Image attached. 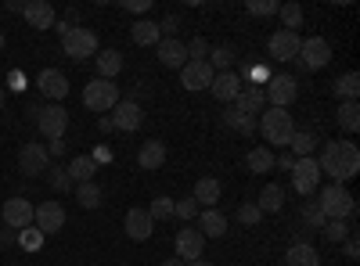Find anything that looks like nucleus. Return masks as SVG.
I'll list each match as a JSON object with an SVG mask.
<instances>
[{
  "mask_svg": "<svg viewBox=\"0 0 360 266\" xmlns=\"http://www.w3.org/2000/svg\"><path fill=\"white\" fill-rule=\"evenodd\" d=\"M317 166H321V176H332V184H346L360 173V147L349 140H332L324 144Z\"/></svg>",
  "mask_w": 360,
  "mask_h": 266,
  "instance_id": "obj_1",
  "label": "nucleus"
},
{
  "mask_svg": "<svg viewBox=\"0 0 360 266\" xmlns=\"http://www.w3.org/2000/svg\"><path fill=\"white\" fill-rule=\"evenodd\" d=\"M256 130L263 133V140H266V144H278L281 152H285L288 140H292V133H295V119L288 115V108H263V112H259Z\"/></svg>",
  "mask_w": 360,
  "mask_h": 266,
  "instance_id": "obj_2",
  "label": "nucleus"
},
{
  "mask_svg": "<svg viewBox=\"0 0 360 266\" xmlns=\"http://www.w3.org/2000/svg\"><path fill=\"white\" fill-rule=\"evenodd\" d=\"M317 205L328 220H349L356 213V198L346 191V184H328L317 191Z\"/></svg>",
  "mask_w": 360,
  "mask_h": 266,
  "instance_id": "obj_3",
  "label": "nucleus"
},
{
  "mask_svg": "<svg viewBox=\"0 0 360 266\" xmlns=\"http://www.w3.org/2000/svg\"><path fill=\"white\" fill-rule=\"evenodd\" d=\"M119 101H123V94H119V86L112 83V79H90L86 86H83V105L90 108V112H112Z\"/></svg>",
  "mask_w": 360,
  "mask_h": 266,
  "instance_id": "obj_4",
  "label": "nucleus"
},
{
  "mask_svg": "<svg viewBox=\"0 0 360 266\" xmlns=\"http://www.w3.org/2000/svg\"><path fill=\"white\" fill-rule=\"evenodd\" d=\"M62 51L65 58H72V62H86V58H94L101 47H98V36L94 29H83V25H72L69 33L62 36Z\"/></svg>",
  "mask_w": 360,
  "mask_h": 266,
  "instance_id": "obj_5",
  "label": "nucleus"
},
{
  "mask_svg": "<svg viewBox=\"0 0 360 266\" xmlns=\"http://www.w3.org/2000/svg\"><path fill=\"white\" fill-rule=\"evenodd\" d=\"M263 98H266L270 108H288L299 98V79L288 76V72H274L263 83Z\"/></svg>",
  "mask_w": 360,
  "mask_h": 266,
  "instance_id": "obj_6",
  "label": "nucleus"
},
{
  "mask_svg": "<svg viewBox=\"0 0 360 266\" xmlns=\"http://www.w3.org/2000/svg\"><path fill=\"white\" fill-rule=\"evenodd\" d=\"M37 130H40L47 140H65L69 112H65L62 105H40V112H37Z\"/></svg>",
  "mask_w": 360,
  "mask_h": 266,
  "instance_id": "obj_7",
  "label": "nucleus"
},
{
  "mask_svg": "<svg viewBox=\"0 0 360 266\" xmlns=\"http://www.w3.org/2000/svg\"><path fill=\"white\" fill-rule=\"evenodd\" d=\"M292 187L303 198H310L321 187V166H317L314 155L310 159H295V166H292Z\"/></svg>",
  "mask_w": 360,
  "mask_h": 266,
  "instance_id": "obj_8",
  "label": "nucleus"
},
{
  "mask_svg": "<svg viewBox=\"0 0 360 266\" xmlns=\"http://www.w3.org/2000/svg\"><path fill=\"white\" fill-rule=\"evenodd\" d=\"M18 169H22V176H40V173H47V169H51L47 144H37V140L22 144V152H18Z\"/></svg>",
  "mask_w": 360,
  "mask_h": 266,
  "instance_id": "obj_9",
  "label": "nucleus"
},
{
  "mask_svg": "<svg viewBox=\"0 0 360 266\" xmlns=\"http://www.w3.org/2000/svg\"><path fill=\"white\" fill-rule=\"evenodd\" d=\"M33 227L44 234V238H51V234H58L65 227V209L58 201H40L33 209Z\"/></svg>",
  "mask_w": 360,
  "mask_h": 266,
  "instance_id": "obj_10",
  "label": "nucleus"
},
{
  "mask_svg": "<svg viewBox=\"0 0 360 266\" xmlns=\"http://www.w3.org/2000/svg\"><path fill=\"white\" fill-rule=\"evenodd\" d=\"M173 248H176V259H180V262H195V259H202V252H205V238L198 234L195 223H188L184 230H176Z\"/></svg>",
  "mask_w": 360,
  "mask_h": 266,
  "instance_id": "obj_11",
  "label": "nucleus"
},
{
  "mask_svg": "<svg viewBox=\"0 0 360 266\" xmlns=\"http://www.w3.org/2000/svg\"><path fill=\"white\" fill-rule=\"evenodd\" d=\"M295 62H303V69L317 72V69H324L328 62H332V47H328V40H321V36H310V40L299 44V58H295Z\"/></svg>",
  "mask_w": 360,
  "mask_h": 266,
  "instance_id": "obj_12",
  "label": "nucleus"
},
{
  "mask_svg": "<svg viewBox=\"0 0 360 266\" xmlns=\"http://www.w3.org/2000/svg\"><path fill=\"white\" fill-rule=\"evenodd\" d=\"M299 44H303V36H299V33L278 29V33H270L266 51H270V58H274V62H295V58H299Z\"/></svg>",
  "mask_w": 360,
  "mask_h": 266,
  "instance_id": "obj_13",
  "label": "nucleus"
},
{
  "mask_svg": "<svg viewBox=\"0 0 360 266\" xmlns=\"http://www.w3.org/2000/svg\"><path fill=\"white\" fill-rule=\"evenodd\" d=\"M108 115H112V126L123 130V133H137L141 123H144V112H141V105H137L134 98H123Z\"/></svg>",
  "mask_w": 360,
  "mask_h": 266,
  "instance_id": "obj_14",
  "label": "nucleus"
},
{
  "mask_svg": "<svg viewBox=\"0 0 360 266\" xmlns=\"http://www.w3.org/2000/svg\"><path fill=\"white\" fill-rule=\"evenodd\" d=\"M213 69H209V62H188L184 69H180V86L184 91H191V94H202V91H209L213 86Z\"/></svg>",
  "mask_w": 360,
  "mask_h": 266,
  "instance_id": "obj_15",
  "label": "nucleus"
},
{
  "mask_svg": "<svg viewBox=\"0 0 360 266\" xmlns=\"http://www.w3.org/2000/svg\"><path fill=\"white\" fill-rule=\"evenodd\" d=\"M33 209H37V205L25 201V198H8L4 209H0V216H4V223L11 230H29V227H33Z\"/></svg>",
  "mask_w": 360,
  "mask_h": 266,
  "instance_id": "obj_16",
  "label": "nucleus"
},
{
  "mask_svg": "<svg viewBox=\"0 0 360 266\" xmlns=\"http://www.w3.org/2000/svg\"><path fill=\"white\" fill-rule=\"evenodd\" d=\"M37 86H40V94H44L51 105H62V101L69 98V79H65V72H58V69H44V72L37 76Z\"/></svg>",
  "mask_w": 360,
  "mask_h": 266,
  "instance_id": "obj_17",
  "label": "nucleus"
},
{
  "mask_svg": "<svg viewBox=\"0 0 360 266\" xmlns=\"http://www.w3.org/2000/svg\"><path fill=\"white\" fill-rule=\"evenodd\" d=\"M155 58H159L162 69H184L188 65V47L180 44V40H173V36H166V40H159Z\"/></svg>",
  "mask_w": 360,
  "mask_h": 266,
  "instance_id": "obj_18",
  "label": "nucleus"
},
{
  "mask_svg": "<svg viewBox=\"0 0 360 266\" xmlns=\"http://www.w3.org/2000/svg\"><path fill=\"white\" fill-rule=\"evenodd\" d=\"M22 18L33 25V29H54L58 11L51 8V0H29V4L22 8Z\"/></svg>",
  "mask_w": 360,
  "mask_h": 266,
  "instance_id": "obj_19",
  "label": "nucleus"
},
{
  "mask_svg": "<svg viewBox=\"0 0 360 266\" xmlns=\"http://www.w3.org/2000/svg\"><path fill=\"white\" fill-rule=\"evenodd\" d=\"M123 230H127L130 241H148L152 230H155V220L148 216V209H130L127 220H123Z\"/></svg>",
  "mask_w": 360,
  "mask_h": 266,
  "instance_id": "obj_20",
  "label": "nucleus"
},
{
  "mask_svg": "<svg viewBox=\"0 0 360 266\" xmlns=\"http://www.w3.org/2000/svg\"><path fill=\"white\" fill-rule=\"evenodd\" d=\"M231 108H238V112H245V115H256L266 108V98H263V86H242V91H238V98L231 101Z\"/></svg>",
  "mask_w": 360,
  "mask_h": 266,
  "instance_id": "obj_21",
  "label": "nucleus"
},
{
  "mask_svg": "<svg viewBox=\"0 0 360 266\" xmlns=\"http://www.w3.org/2000/svg\"><path fill=\"white\" fill-rule=\"evenodd\" d=\"M137 166H141L144 173L162 169V166H166V144H162V140H144L141 152H137Z\"/></svg>",
  "mask_w": 360,
  "mask_h": 266,
  "instance_id": "obj_22",
  "label": "nucleus"
},
{
  "mask_svg": "<svg viewBox=\"0 0 360 266\" xmlns=\"http://www.w3.org/2000/svg\"><path fill=\"white\" fill-rule=\"evenodd\" d=\"M238 91H242V79H238V72H217L213 76V86H209V94H213L217 101H234Z\"/></svg>",
  "mask_w": 360,
  "mask_h": 266,
  "instance_id": "obj_23",
  "label": "nucleus"
},
{
  "mask_svg": "<svg viewBox=\"0 0 360 266\" xmlns=\"http://www.w3.org/2000/svg\"><path fill=\"white\" fill-rule=\"evenodd\" d=\"M195 227H198L202 238H224V234H227V216L220 209H202Z\"/></svg>",
  "mask_w": 360,
  "mask_h": 266,
  "instance_id": "obj_24",
  "label": "nucleus"
},
{
  "mask_svg": "<svg viewBox=\"0 0 360 266\" xmlns=\"http://www.w3.org/2000/svg\"><path fill=\"white\" fill-rule=\"evenodd\" d=\"M220 180H217V176H202V180H195V201L198 205H205V209H217V201H220Z\"/></svg>",
  "mask_w": 360,
  "mask_h": 266,
  "instance_id": "obj_25",
  "label": "nucleus"
},
{
  "mask_svg": "<svg viewBox=\"0 0 360 266\" xmlns=\"http://www.w3.org/2000/svg\"><path fill=\"white\" fill-rule=\"evenodd\" d=\"M94 65H98V79H112L115 83V76L123 72V54L119 51H98Z\"/></svg>",
  "mask_w": 360,
  "mask_h": 266,
  "instance_id": "obj_26",
  "label": "nucleus"
},
{
  "mask_svg": "<svg viewBox=\"0 0 360 266\" xmlns=\"http://www.w3.org/2000/svg\"><path fill=\"white\" fill-rule=\"evenodd\" d=\"M285 266H321V255L310 241H295L288 252H285Z\"/></svg>",
  "mask_w": 360,
  "mask_h": 266,
  "instance_id": "obj_27",
  "label": "nucleus"
},
{
  "mask_svg": "<svg viewBox=\"0 0 360 266\" xmlns=\"http://www.w3.org/2000/svg\"><path fill=\"white\" fill-rule=\"evenodd\" d=\"M130 36L137 47H159L162 33H159V22H148V18H137L134 29H130Z\"/></svg>",
  "mask_w": 360,
  "mask_h": 266,
  "instance_id": "obj_28",
  "label": "nucleus"
},
{
  "mask_svg": "<svg viewBox=\"0 0 360 266\" xmlns=\"http://www.w3.org/2000/svg\"><path fill=\"white\" fill-rule=\"evenodd\" d=\"M65 169H69V180L72 184H90V180H94V173H98V166H94V159H90V155H76Z\"/></svg>",
  "mask_w": 360,
  "mask_h": 266,
  "instance_id": "obj_29",
  "label": "nucleus"
},
{
  "mask_svg": "<svg viewBox=\"0 0 360 266\" xmlns=\"http://www.w3.org/2000/svg\"><path fill=\"white\" fill-rule=\"evenodd\" d=\"M281 205H285V187L281 184H266L259 191V201H256L259 213H281Z\"/></svg>",
  "mask_w": 360,
  "mask_h": 266,
  "instance_id": "obj_30",
  "label": "nucleus"
},
{
  "mask_svg": "<svg viewBox=\"0 0 360 266\" xmlns=\"http://www.w3.org/2000/svg\"><path fill=\"white\" fill-rule=\"evenodd\" d=\"M224 126L234 130V133H242V137H252L256 133V119H252V115H245V112H238V108H227L224 112Z\"/></svg>",
  "mask_w": 360,
  "mask_h": 266,
  "instance_id": "obj_31",
  "label": "nucleus"
},
{
  "mask_svg": "<svg viewBox=\"0 0 360 266\" xmlns=\"http://www.w3.org/2000/svg\"><path fill=\"white\" fill-rule=\"evenodd\" d=\"M209 69L213 72H231V65H234V47L231 44H220V47H209Z\"/></svg>",
  "mask_w": 360,
  "mask_h": 266,
  "instance_id": "obj_32",
  "label": "nucleus"
},
{
  "mask_svg": "<svg viewBox=\"0 0 360 266\" xmlns=\"http://www.w3.org/2000/svg\"><path fill=\"white\" fill-rule=\"evenodd\" d=\"M332 91H335L339 101H356V98H360V76H356V72L339 76V79L332 83Z\"/></svg>",
  "mask_w": 360,
  "mask_h": 266,
  "instance_id": "obj_33",
  "label": "nucleus"
},
{
  "mask_svg": "<svg viewBox=\"0 0 360 266\" xmlns=\"http://www.w3.org/2000/svg\"><path fill=\"white\" fill-rule=\"evenodd\" d=\"M101 187L90 180V184H76V201H79V209H98L101 205Z\"/></svg>",
  "mask_w": 360,
  "mask_h": 266,
  "instance_id": "obj_34",
  "label": "nucleus"
},
{
  "mask_svg": "<svg viewBox=\"0 0 360 266\" xmlns=\"http://www.w3.org/2000/svg\"><path fill=\"white\" fill-rule=\"evenodd\" d=\"M245 162H249V169H252V173H270V169H274V152L259 144V147H252V152H249V159H245Z\"/></svg>",
  "mask_w": 360,
  "mask_h": 266,
  "instance_id": "obj_35",
  "label": "nucleus"
},
{
  "mask_svg": "<svg viewBox=\"0 0 360 266\" xmlns=\"http://www.w3.org/2000/svg\"><path fill=\"white\" fill-rule=\"evenodd\" d=\"M288 147H292V155H295V159H310V155H314V147H317V137L295 130L292 140H288Z\"/></svg>",
  "mask_w": 360,
  "mask_h": 266,
  "instance_id": "obj_36",
  "label": "nucleus"
},
{
  "mask_svg": "<svg viewBox=\"0 0 360 266\" xmlns=\"http://www.w3.org/2000/svg\"><path fill=\"white\" fill-rule=\"evenodd\" d=\"M335 119H339V126H342L346 133H353V130L360 126V105H356V101H342Z\"/></svg>",
  "mask_w": 360,
  "mask_h": 266,
  "instance_id": "obj_37",
  "label": "nucleus"
},
{
  "mask_svg": "<svg viewBox=\"0 0 360 266\" xmlns=\"http://www.w3.org/2000/svg\"><path fill=\"white\" fill-rule=\"evenodd\" d=\"M321 234H324L328 241H335V245H339V241L349 238V220H328V223L321 227Z\"/></svg>",
  "mask_w": 360,
  "mask_h": 266,
  "instance_id": "obj_38",
  "label": "nucleus"
},
{
  "mask_svg": "<svg viewBox=\"0 0 360 266\" xmlns=\"http://www.w3.org/2000/svg\"><path fill=\"white\" fill-rule=\"evenodd\" d=\"M278 15H281V25L288 29V33H295V29L303 25V8H299V4H281Z\"/></svg>",
  "mask_w": 360,
  "mask_h": 266,
  "instance_id": "obj_39",
  "label": "nucleus"
},
{
  "mask_svg": "<svg viewBox=\"0 0 360 266\" xmlns=\"http://www.w3.org/2000/svg\"><path fill=\"white\" fill-rule=\"evenodd\" d=\"M270 76H274V72H270L266 65H252V62H249V65H245L242 72H238V79H249L252 86H263V83H266Z\"/></svg>",
  "mask_w": 360,
  "mask_h": 266,
  "instance_id": "obj_40",
  "label": "nucleus"
},
{
  "mask_svg": "<svg viewBox=\"0 0 360 266\" xmlns=\"http://www.w3.org/2000/svg\"><path fill=\"white\" fill-rule=\"evenodd\" d=\"M173 201H176V198L159 194L152 205H148V216H152V220H169V216H173Z\"/></svg>",
  "mask_w": 360,
  "mask_h": 266,
  "instance_id": "obj_41",
  "label": "nucleus"
},
{
  "mask_svg": "<svg viewBox=\"0 0 360 266\" xmlns=\"http://www.w3.org/2000/svg\"><path fill=\"white\" fill-rule=\"evenodd\" d=\"M51 187L58 191V194H65V191H72V180H69V169L65 166H51Z\"/></svg>",
  "mask_w": 360,
  "mask_h": 266,
  "instance_id": "obj_42",
  "label": "nucleus"
},
{
  "mask_svg": "<svg viewBox=\"0 0 360 266\" xmlns=\"http://www.w3.org/2000/svg\"><path fill=\"white\" fill-rule=\"evenodd\" d=\"M173 216H180L184 223H191V220L198 216V201H195V198H180V201H173Z\"/></svg>",
  "mask_w": 360,
  "mask_h": 266,
  "instance_id": "obj_43",
  "label": "nucleus"
},
{
  "mask_svg": "<svg viewBox=\"0 0 360 266\" xmlns=\"http://www.w3.org/2000/svg\"><path fill=\"white\" fill-rule=\"evenodd\" d=\"M278 0H249V4H245V11L249 15H256V18H266V15H278Z\"/></svg>",
  "mask_w": 360,
  "mask_h": 266,
  "instance_id": "obj_44",
  "label": "nucleus"
},
{
  "mask_svg": "<svg viewBox=\"0 0 360 266\" xmlns=\"http://www.w3.org/2000/svg\"><path fill=\"white\" fill-rule=\"evenodd\" d=\"M303 220H307L314 230H321V227L328 223V216L321 213V205H317V201H307V205H303Z\"/></svg>",
  "mask_w": 360,
  "mask_h": 266,
  "instance_id": "obj_45",
  "label": "nucleus"
},
{
  "mask_svg": "<svg viewBox=\"0 0 360 266\" xmlns=\"http://www.w3.org/2000/svg\"><path fill=\"white\" fill-rule=\"evenodd\" d=\"M188 47V62H205V58H209V44L202 40V36H195L191 44H184Z\"/></svg>",
  "mask_w": 360,
  "mask_h": 266,
  "instance_id": "obj_46",
  "label": "nucleus"
},
{
  "mask_svg": "<svg viewBox=\"0 0 360 266\" xmlns=\"http://www.w3.org/2000/svg\"><path fill=\"white\" fill-rule=\"evenodd\" d=\"M18 245L29 248V252H37V248L44 245V234H40L37 227H33V230H22V234H18Z\"/></svg>",
  "mask_w": 360,
  "mask_h": 266,
  "instance_id": "obj_47",
  "label": "nucleus"
},
{
  "mask_svg": "<svg viewBox=\"0 0 360 266\" xmlns=\"http://www.w3.org/2000/svg\"><path fill=\"white\" fill-rule=\"evenodd\" d=\"M238 220H242L245 227H256V223L263 220V213L256 209V201H245V205H242V209H238Z\"/></svg>",
  "mask_w": 360,
  "mask_h": 266,
  "instance_id": "obj_48",
  "label": "nucleus"
},
{
  "mask_svg": "<svg viewBox=\"0 0 360 266\" xmlns=\"http://www.w3.org/2000/svg\"><path fill=\"white\" fill-rule=\"evenodd\" d=\"M8 86H11V91H18V94H22V91H25V86H29V83H25V72H18V69H11V72H8Z\"/></svg>",
  "mask_w": 360,
  "mask_h": 266,
  "instance_id": "obj_49",
  "label": "nucleus"
},
{
  "mask_svg": "<svg viewBox=\"0 0 360 266\" xmlns=\"http://www.w3.org/2000/svg\"><path fill=\"white\" fill-rule=\"evenodd\" d=\"M342 252L349 255V259H360V241H356V234L349 230V238L342 241Z\"/></svg>",
  "mask_w": 360,
  "mask_h": 266,
  "instance_id": "obj_50",
  "label": "nucleus"
},
{
  "mask_svg": "<svg viewBox=\"0 0 360 266\" xmlns=\"http://www.w3.org/2000/svg\"><path fill=\"white\" fill-rule=\"evenodd\" d=\"M274 166H278V169H285V173H292L295 155H292V152H281V155H274Z\"/></svg>",
  "mask_w": 360,
  "mask_h": 266,
  "instance_id": "obj_51",
  "label": "nucleus"
},
{
  "mask_svg": "<svg viewBox=\"0 0 360 266\" xmlns=\"http://www.w3.org/2000/svg\"><path fill=\"white\" fill-rule=\"evenodd\" d=\"M123 8H127V11H134V15H144L148 8H152V0H127Z\"/></svg>",
  "mask_w": 360,
  "mask_h": 266,
  "instance_id": "obj_52",
  "label": "nucleus"
},
{
  "mask_svg": "<svg viewBox=\"0 0 360 266\" xmlns=\"http://www.w3.org/2000/svg\"><path fill=\"white\" fill-rule=\"evenodd\" d=\"M176 22H180L176 15H166V18L159 22V33H176Z\"/></svg>",
  "mask_w": 360,
  "mask_h": 266,
  "instance_id": "obj_53",
  "label": "nucleus"
},
{
  "mask_svg": "<svg viewBox=\"0 0 360 266\" xmlns=\"http://www.w3.org/2000/svg\"><path fill=\"white\" fill-rule=\"evenodd\" d=\"M47 155H51V159H58V155H65V140H51V147H47Z\"/></svg>",
  "mask_w": 360,
  "mask_h": 266,
  "instance_id": "obj_54",
  "label": "nucleus"
},
{
  "mask_svg": "<svg viewBox=\"0 0 360 266\" xmlns=\"http://www.w3.org/2000/svg\"><path fill=\"white\" fill-rule=\"evenodd\" d=\"M90 159H94V166H101V162H112V152H108V147H98Z\"/></svg>",
  "mask_w": 360,
  "mask_h": 266,
  "instance_id": "obj_55",
  "label": "nucleus"
},
{
  "mask_svg": "<svg viewBox=\"0 0 360 266\" xmlns=\"http://www.w3.org/2000/svg\"><path fill=\"white\" fill-rule=\"evenodd\" d=\"M98 130H101V133H112V130H115V126H112V115H101V119H98Z\"/></svg>",
  "mask_w": 360,
  "mask_h": 266,
  "instance_id": "obj_56",
  "label": "nucleus"
},
{
  "mask_svg": "<svg viewBox=\"0 0 360 266\" xmlns=\"http://www.w3.org/2000/svg\"><path fill=\"white\" fill-rule=\"evenodd\" d=\"M162 266H188V262H180V259H166Z\"/></svg>",
  "mask_w": 360,
  "mask_h": 266,
  "instance_id": "obj_57",
  "label": "nucleus"
},
{
  "mask_svg": "<svg viewBox=\"0 0 360 266\" xmlns=\"http://www.w3.org/2000/svg\"><path fill=\"white\" fill-rule=\"evenodd\" d=\"M188 266H213V262H209V259H195V262H188Z\"/></svg>",
  "mask_w": 360,
  "mask_h": 266,
  "instance_id": "obj_58",
  "label": "nucleus"
},
{
  "mask_svg": "<svg viewBox=\"0 0 360 266\" xmlns=\"http://www.w3.org/2000/svg\"><path fill=\"white\" fill-rule=\"evenodd\" d=\"M0 47H4V36H0Z\"/></svg>",
  "mask_w": 360,
  "mask_h": 266,
  "instance_id": "obj_59",
  "label": "nucleus"
},
{
  "mask_svg": "<svg viewBox=\"0 0 360 266\" xmlns=\"http://www.w3.org/2000/svg\"><path fill=\"white\" fill-rule=\"evenodd\" d=\"M0 252H4V241H0Z\"/></svg>",
  "mask_w": 360,
  "mask_h": 266,
  "instance_id": "obj_60",
  "label": "nucleus"
}]
</instances>
